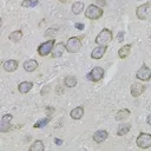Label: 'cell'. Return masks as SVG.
<instances>
[{
  "label": "cell",
  "mask_w": 151,
  "mask_h": 151,
  "mask_svg": "<svg viewBox=\"0 0 151 151\" xmlns=\"http://www.w3.org/2000/svg\"><path fill=\"white\" fill-rule=\"evenodd\" d=\"M103 14H104V9L94 4L88 5L85 9V18L90 20H98L103 17Z\"/></svg>",
  "instance_id": "cell-1"
},
{
  "label": "cell",
  "mask_w": 151,
  "mask_h": 151,
  "mask_svg": "<svg viewBox=\"0 0 151 151\" xmlns=\"http://www.w3.org/2000/svg\"><path fill=\"white\" fill-rule=\"evenodd\" d=\"M112 38H113V33H112V31H111L110 28H103V29L97 34L94 41H96L97 45L107 46V45L111 42Z\"/></svg>",
  "instance_id": "cell-2"
},
{
  "label": "cell",
  "mask_w": 151,
  "mask_h": 151,
  "mask_svg": "<svg viewBox=\"0 0 151 151\" xmlns=\"http://www.w3.org/2000/svg\"><path fill=\"white\" fill-rule=\"evenodd\" d=\"M54 45H55V40L52 38V39H50V40H47V41L41 42V44L38 46L37 52H38V54H39L40 57H47L48 54H51V52H52Z\"/></svg>",
  "instance_id": "cell-3"
},
{
  "label": "cell",
  "mask_w": 151,
  "mask_h": 151,
  "mask_svg": "<svg viewBox=\"0 0 151 151\" xmlns=\"http://www.w3.org/2000/svg\"><path fill=\"white\" fill-rule=\"evenodd\" d=\"M81 48V38L80 37H71L66 41V51L68 53H77Z\"/></svg>",
  "instance_id": "cell-4"
},
{
  "label": "cell",
  "mask_w": 151,
  "mask_h": 151,
  "mask_svg": "<svg viewBox=\"0 0 151 151\" xmlns=\"http://www.w3.org/2000/svg\"><path fill=\"white\" fill-rule=\"evenodd\" d=\"M136 144L140 149H149L151 146V133H146V132L139 133L136 139Z\"/></svg>",
  "instance_id": "cell-5"
},
{
  "label": "cell",
  "mask_w": 151,
  "mask_h": 151,
  "mask_svg": "<svg viewBox=\"0 0 151 151\" xmlns=\"http://www.w3.org/2000/svg\"><path fill=\"white\" fill-rule=\"evenodd\" d=\"M136 78L140 81H149L151 79V68L143 64L136 72Z\"/></svg>",
  "instance_id": "cell-6"
},
{
  "label": "cell",
  "mask_w": 151,
  "mask_h": 151,
  "mask_svg": "<svg viewBox=\"0 0 151 151\" xmlns=\"http://www.w3.org/2000/svg\"><path fill=\"white\" fill-rule=\"evenodd\" d=\"M150 9H151V2L142 4L140 6H138L136 8V17L139 20H146L147 19V15L150 13Z\"/></svg>",
  "instance_id": "cell-7"
},
{
  "label": "cell",
  "mask_w": 151,
  "mask_h": 151,
  "mask_svg": "<svg viewBox=\"0 0 151 151\" xmlns=\"http://www.w3.org/2000/svg\"><path fill=\"white\" fill-rule=\"evenodd\" d=\"M104 74H105L104 68H103V67H99V66H96V67H93V68L88 72L87 78H88L91 81H93V83H98V81H100V80L104 78Z\"/></svg>",
  "instance_id": "cell-8"
},
{
  "label": "cell",
  "mask_w": 151,
  "mask_h": 151,
  "mask_svg": "<svg viewBox=\"0 0 151 151\" xmlns=\"http://www.w3.org/2000/svg\"><path fill=\"white\" fill-rule=\"evenodd\" d=\"M146 87L143 83H133L131 85V88H130V92H131V96L133 98H138L139 96H142L144 92H145Z\"/></svg>",
  "instance_id": "cell-9"
},
{
  "label": "cell",
  "mask_w": 151,
  "mask_h": 151,
  "mask_svg": "<svg viewBox=\"0 0 151 151\" xmlns=\"http://www.w3.org/2000/svg\"><path fill=\"white\" fill-rule=\"evenodd\" d=\"M13 119V114L11 113H6L1 117V123H0V132L5 133L9 130V126H11V122Z\"/></svg>",
  "instance_id": "cell-10"
},
{
  "label": "cell",
  "mask_w": 151,
  "mask_h": 151,
  "mask_svg": "<svg viewBox=\"0 0 151 151\" xmlns=\"http://www.w3.org/2000/svg\"><path fill=\"white\" fill-rule=\"evenodd\" d=\"M107 51V46H101V45H98L97 47H94L91 52V58L94 59V60H99L104 57V54L106 53Z\"/></svg>",
  "instance_id": "cell-11"
},
{
  "label": "cell",
  "mask_w": 151,
  "mask_h": 151,
  "mask_svg": "<svg viewBox=\"0 0 151 151\" xmlns=\"http://www.w3.org/2000/svg\"><path fill=\"white\" fill-rule=\"evenodd\" d=\"M65 50H66V45H65L63 41L57 42V44L53 46V50H52V52H51V57H52V58H60V57L63 55V53L65 52Z\"/></svg>",
  "instance_id": "cell-12"
},
{
  "label": "cell",
  "mask_w": 151,
  "mask_h": 151,
  "mask_svg": "<svg viewBox=\"0 0 151 151\" xmlns=\"http://www.w3.org/2000/svg\"><path fill=\"white\" fill-rule=\"evenodd\" d=\"M19 67V63L18 60H14V59H7L5 61H2V68L6 71V72H14L17 71V68Z\"/></svg>",
  "instance_id": "cell-13"
},
{
  "label": "cell",
  "mask_w": 151,
  "mask_h": 151,
  "mask_svg": "<svg viewBox=\"0 0 151 151\" xmlns=\"http://www.w3.org/2000/svg\"><path fill=\"white\" fill-rule=\"evenodd\" d=\"M107 138H109V132H107L106 130H98V131H96V132L92 134V139H93L96 143H98V144L105 142Z\"/></svg>",
  "instance_id": "cell-14"
},
{
  "label": "cell",
  "mask_w": 151,
  "mask_h": 151,
  "mask_svg": "<svg viewBox=\"0 0 151 151\" xmlns=\"http://www.w3.org/2000/svg\"><path fill=\"white\" fill-rule=\"evenodd\" d=\"M38 66H39V64H38V61L34 60V59H28V60H26V61L22 64L24 70H25L26 72H28V73L34 72V71L38 68Z\"/></svg>",
  "instance_id": "cell-15"
},
{
  "label": "cell",
  "mask_w": 151,
  "mask_h": 151,
  "mask_svg": "<svg viewBox=\"0 0 151 151\" xmlns=\"http://www.w3.org/2000/svg\"><path fill=\"white\" fill-rule=\"evenodd\" d=\"M84 113H85L84 107H83V106H77V107H74V109L71 110V112H70V117H71L73 120H79V119L83 118Z\"/></svg>",
  "instance_id": "cell-16"
},
{
  "label": "cell",
  "mask_w": 151,
  "mask_h": 151,
  "mask_svg": "<svg viewBox=\"0 0 151 151\" xmlns=\"http://www.w3.org/2000/svg\"><path fill=\"white\" fill-rule=\"evenodd\" d=\"M130 114H131V112H130L129 109H122V110L117 111V113L114 116V119L117 122H124L130 117Z\"/></svg>",
  "instance_id": "cell-17"
},
{
  "label": "cell",
  "mask_w": 151,
  "mask_h": 151,
  "mask_svg": "<svg viewBox=\"0 0 151 151\" xmlns=\"http://www.w3.org/2000/svg\"><path fill=\"white\" fill-rule=\"evenodd\" d=\"M131 47H132V44H125L123 45L119 50H118V57L120 59H126L130 54V51H131Z\"/></svg>",
  "instance_id": "cell-18"
},
{
  "label": "cell",
  "mask_w": 151,
  "mask_h": 151,
  "mask_svg": "<svg viewBox=\"0 0 151 151\" xmlns=\"http://www.w3.org/2000/svg\"><path fill=\"white\" fill-rule=\"evenodd\" d=\"M32 87H33V83L32 81H21L18 85V91L21 94H26L32 90Z\"/></svg>",
  "instance_id": "cell-19"
},
{
  "label": "cell",
  "mask_w": 151,
  "mask_h": 151,
  "mask_svg": "<svg viewBox=\"0 0 151 151\" xmlns=\"http://www.w3.org/2000/svg\"><path fill=\"white\" fill-rule=\"evenodd\" d=\"M22 35H24V33H22L21 29H15V31H13V32L9 33L8 39H9L11 41H13V42H18V41L21 40Z\"/></svg>",
  "instance_id": "cell-20"
},
{
  "label": "cell",
  "mask_w": 151,
  "mask_h": 151,
  "mask_svg": "<svg viewBox=\"0 0 151 151\" xmlns=\"http://www.w3.org/2000/svg\"><path fill=\"white\" fill-rule=\"evenodd\" d=\"M77 84H78V80H77V78H76L74 76H67V77L64 79V85H65L66 87H68V88L74 87Z\"/></svg>",
  "instance_id": "cell-21"
},
{
  "label": "cell",
  "mask_w": 151,
  "mask_h": 151,
  "mask_svg": "<svg viewBox=\"0 0 151 151\" xmlns=\"http://www.w3.org/2000/svg\"><path fill=\"white\" fill-rule=\"evenodd\" d=\"M130 129H131V124H129V123H122L119 125L118 130H117V134L118 136H125L130 131Z\"/></svg>",
  "instance_id": "cell-22"
},
{
  "label": "cell",
  "mask_w": 151,
  "mask_h": 151,
  "mask_svg": "<svg viewBox=\"0 0 151 151\" xmlns=\"http://www.w3.org/2000/svg\"><path fill=\"white\" fill-rule=\"evenodd\" d=\"M44 150H45V145L40 139L34 140L33 144L29 146V151H44Z\"/></svg>",
  "instance_id": "cell-23"
},
{
  "label": "cell",
  "mask_w": 151,
  "mask_h": 151,
  "mask_svg": "<svg viewBox=\"0 0 151 151\" xmlns=\"http://www.w3.org/2000/svg\"><path fill=\"white\" fill-rule=\"evenodd\" d=\"M72 13L73 14H76V15H78V14H80L83 11H84V2H81V1H76L74 4H72Z\"/></svg>",
  "instance_id": "cell-24"
},
{
  "label": "cell",
  "mask_w": 151,
  "mask_h": 151,
  "mask_svg": "<svg viewBox=\"0 0 151 151\" xmlns=\"http://www.w3.org/2000/svg\"><path fill=\"white\" fill-rule=\"evenodd\" d=\"M50 120H51V118H50V117H46V118L39 119V120L33 125V127H34V129H41V127H45V126L50 123Z\"/></svg>",
  "instance_id": "cell-25"
},
{
  "label": "cell",
  "mask_w": 151,
  "mask_h": 151,
  "mask_svg": "<svg viewBox=\"0 0 151 151\" xmlns=\"http://www.w3.org/2000/svg\"><path fill=\"white\" fill-rule=\"evenodd\" d=\"M38 2H39V0H22L21 6H22V7H27V8H29V7H34V6H37Z\"/></svg>",
  "instance_id": "cell-26"
},
{
  "label": "cell",
  "mask_w": 151,
  "mask_h": 151,
  "mask_svg": "<svg viewBox=\"0 0 151 151\" xmlns=\"http://www.w3.org/2000/svg\"><path fill=\"white\" fill-rule=\"evenodd\" d=\"M57 32H58V28H48V29L45 32V35H46V37H53Z\"/></svg>",
  "instance_id": "cell-27"
},
{
  "label": "cell",
  "mask_w": 151,
  "mask_h": 151,
  "mask_svg": "<svg viewBox=\"0 0 151 151\" xmlns=\"http://www.w3.org/2000/svg\"><path fill=\"white\" fill-rule=\"evenodd\" d=\"M124 35H125V33H124L123 31H120V32L117 34V41H118V42H122V41L124 40Z\"/></svg>",
  "instance_id": "cell-28"
},
{
  "label": "cell",
  "mask_w": 151,
  "mask_h": 151,
  "mask_svg": "<svg viewBox=\"0 0 151 151\" xmlns=\"http://www.w3.org/2000/svg\"><path fill=\"white\" fill-rule=\"evenodd\" d=\"M48 90H50V86H48V85H45V86H44V88L41 90V94L44 96V94H45V92H48Z\"/></svg>",
  "instance_id": "cell-29"
},
{
  "label": "cell",
  "mask_w": 151,
  "mask_h": 151,
  "mask_svg": "<svg viewBox=\"0 0 151 151\" xmlns=\"http://www.w3.org/2000/svg\"><path fill=\"white\" fill-rule=\"evenodd\" d=\"M76 28H78V29H83L84 28V25L83 24H80V22H76Z\"/></svg>",
  "instance_id": "cell-30"
},
{
  "label": "cell",
  "mask_w": 151,
  "mask_h": 151,
  "mask_svg": "<svg viewBox=\"0 0 151 151\" xmlns=\"http://www.w3.org/2000/svg\"><path fill=\"white\" fill-rule=\"evenodd\" d=\"M96 2L98 4V5H100V6H105V0H96ZM97 5V6H98Z\"/></svg>",
  "instance_id": "cell-31"
},
{
  "label": "cell",
  "mask_w": 151,
  "mask_h": 151,
  "mask_svg": "<svg viewBox=\"0 0 151 151\" xmlns=\"http://www.w3.org/2000/svg\"><path fill=\"white\" fill-rule=\"evenodd\" d=\"M54 143L58 144V145H61V144H63V140L59 139V138H54Z\"/></svg>",
  "instance_id": "cell-32"
},
{
  "label": "cell",
  "mask_w": 151,
  "mask_h": 151,
  "mask_svg": "<svg viewBox=\"0 0 151 151\" xmlns=\"http://www.w3.org/2000/svg\"><path fill=\"white\" fill-rule=\"evenodd\" d=\"M146 123H147L149 125H151V113H150V114L146 117Z\"/></svg>",
  "instance_id": "cell-33"
},
{
  "label": "cell",
  "mask_w": 151,
  "mask_h": 151,
  "mask_svg": "<svg viewBox=\"0 0 151 151\" xmlns=\"http://www.w3.org/2000/svg\"><path fill=\"white\" fill-rule=\"evenodd\" d=\"M59 2H61V4H67V2H70V0H59Z\"/></svg>",
  "instance_id": "cell-34"
},
{
  "label": "cell",
  "mask_w": 151,
  "mask_h": 151,
  "mask_svg": "<svg viewBox=\"0 0 151 151\" xmlns=\"http://www.w3.org/2000/svg\"><path fill=\"white\" fill-rule=\"evenodd\" d=\"M137 1H140V0H137Z\"/></svg>",
  "instance_id": "cell-35"
}]
</instances>
